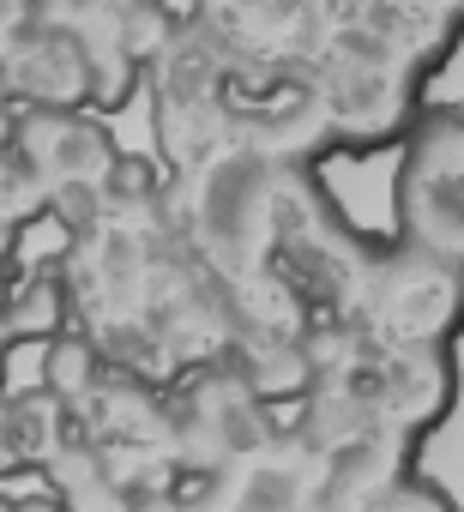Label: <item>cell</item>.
Masks as SVG:
<instances>
[{"instance_id":"cell-1","label":"cell","mask_w":464,"mask_h":512,"mask_svg":"<svg viewBox=\"0 0 464 512\" xmlns=\"http://www.w3.org/2000/svg\"><path fill=\"white\" fill-rule=\"evenodd\" d=\"M13 512H61L55 500H43V494H31V500H13Z\"/></svg>"},{"instance_id":"cell-2","label":"cell","mask_w":464,"mask_h":512,"mask_svg":"<svg viewBox=\"0 0 464 512\" xmlns=\"http://www.w3.org/2000/svg\"><path fill=\"white\" fill-rule=\"evenodd\" d=\"M0 512H13V500H0Z\"/></svg>"}]
</instances>
